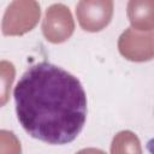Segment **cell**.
Instances as JSON below:
<instances>
[{
	"instance_id": "cell-1",
	"label": "cell",
	"mask_w": 154,
	"mask_h": 154,
	"mask_svg": "<svg viewBox=\"0 0 154 154\" xmlns=\"http://www.w3.org/2000/svg\"><path fill=\"white\" fill-rule=\"evenodd\" d=\"M16 112L24 130L49 144L73 141L87 118V96L77 77L41 61L30 66L14 91Z\"/></svg>"
},
{
	"instance_id": "cell-2",
	"label": "cell",
	"mask_w": 154,
	"mask_h": 154,
	"mask_svg": "<svg viewBox=\"0 0 154 154\" xmlns=\"http://www.w3.org/2000/svg\"><path fill=\"white\" fill-rule=\"evenodd\" d=\"M41 17L38 2L32 0L12 1L2 17V34L6 36H20L35 28Z\"/></svg>"
},
{
	"instance_id": "cell-3",
	"label": "cell",
	"mask_w": 154,
	"mask_h": 154,
	"mask_svg": "<svg viewBox=\"0 0 154 154\" xmlns=\"http://www.w3.org/2000/svg\"><path fill=\"white\" fill-rule=\"evenodd\" d=\"M75 30V22L71 11L64 4L51 5L42 22V32L47 41L61 43L70 38Z\"/></svg>"
},
{
	"instance_id": "cell-4",
	"label": "cell",
	"mask_w": 154,
	"mask_h": 154,
	"mask_svg": "<svg viewBox=\"0 0 154 154\" xmlns=\"http://www.w3.org/2000/svg\"><path fill=\"white\" fill-rule=\"evenodd\" d=\"M76 14L81 28L95 32L106 28L113 16L111 0H82L76 6Z\"/></svg>"
},
{
	"instance_id": "cell-5",
	"label": "cell",
	"mask_w": 154,
	"mask_h": 154,
	"mask_svg": "<svg viewBox=\"0 0 154 154\" xmlns=\"http://www.w3.org/2000/svg\"><path fill=\"white\" fill-rule=\"evenodd\" d=\"M120 54L131 61H148L154 55L153 31L140 32L131 28L123 31L118 40Z\"/></svg>"
},
{
	"instance_id": "cell-6",
	"label": "cell",
	"mask_w": 154,
	"mask_h": 154,
	"mask_svg": "<svg viewBox=\"0 0 154 154\" xmlns=\"http://www.w3.org/2000/svg\"><path fill=\"white\" fill-rule=\"evenodd\" d=\"M128 17L131 29L136 31H153L154 28V1L131 0L128 4Z\"/></svg>"
},
{
	"instance_id": "cell-7",
	"label": "cell",
	"mask_w": 154,
	"mask_h": 154,
	"mask_svg": "<svg viewBox=\"0 0 154 154\" xmlns=\"http://www.w3.org/2000/svg\"><path fill=\"white\" fill-rule=\"evenodd\" d=\"M111 154H142L138 137L129 130L118 132L111 144Z\"/></svg>"
},
{
	"instance_id": "cell-8",
	"label": "cell",
	"mask_w": 154,
	"mask_h": 154,
	"mask_svg": "<svg viewBox=\"0 0 154 154\" xmlns=\"http://www.w3.org/2000/svg\"><path fill=\"white\" fill-rule=\"evenodd\" d=\"M16 69L7 60L0 61V107L5 106L10 99V91L14 81Z\"/></svg>"
},
{
	"instance_id": "cell-9",
	"label": "cell",
	"mask_w": 154,
	"mask_h": 154,
	"mask_svg": "<svg viewBox=\"0 0 154 154\" xmlns=\"http://www.w3.org/2000/svg\"><path fill=\"white\" fill-rule=\"evenodd\" d=\"M0 154H22L18 137L8 130H0Z\"/></svg>"
},
{
	"instance_id": "cell-10",
	"label": "cell",
	"mask_w": 154,
	"mask_h": 154,
	"mask_svg": "<svg viewBox=\"0 0 154 154\" xmlns=\"http://www.w3.org/2000/svg\"><path fill=\"white\" fill-rule=\"evenodd\" d=\"M76 154H106V153L97 148H84V149H81L79 152H77Z\"/></svg>"
}]
</instances>
